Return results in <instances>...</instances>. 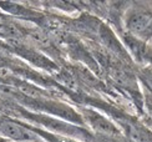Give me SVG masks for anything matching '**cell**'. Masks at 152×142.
Instances as JSON below:
<instances>
[{"instance_id":"cell-1","label":"cell","mask_w":152,"mask_h":142,"mask_svg":"<svg viewBox=\"0 0 152 142\" xmlns=\"http://www.w3.org/2000/svg\"><path fill=\"white\" fill-rule=\"evenodd\" d=\"M0 133L14 141L26 142L35 138V135L26 127L6 119H0Z\"/></svg>"},{"instance_id":"cell-2","label":"cell","mask_w":152,"mask_h":142,"mask_svg":"<svg viewBox=\"0 0 152 142\" xmlns=\"http://www.w3.org/2000/svg\"><path fill=\"white\" fill-rule=\"evenodd\" d=\"M127 28L132 34L143 35L152 29V14L150 12H135L127 20Z\"/></svg>"},{"instance_id":"cell-3","label":"cell","mask_w":152,"mask_h":142,"mask_svg":"<svg viewBox=\"0 0 152 142\" xmlns=\"http://www.w3.org/2000/svg\"><path fill=\"white\" fill-rule=\"evenodd\" d=\"M86 116L88 121H90V125L96 130L99 133H104V135H109V136H115L117 135V130L116 127L113 126L112 124H110L105 117L100 116L99 113H95L91 111H87Z\"/></svg>"},{"instance_id":"cell-4","label":"cell","mask_w":152,"mask_h":142,"mask_svg":"<svg viewBox=\"0 0 152 142\" xmlns=\"http://www.w3.org/2000/svg\"><path fill=\"white\" fill-rule=\"evenodd\" d=\"M30 35H31V37H33V40L35 42H37L39 45H41V46H46V45H49L48 35L41 33V31H33Z\"/></svg>"},{"instance_id":"cell-5","label":"cell","mask_w":152,"mask_h":142,"mask_svg":"<svg viewBox=\"0 0 152 142\" xmlns=\"http://www.w3.org/2000/svg\"><path fill=\"white\" fill-rule=\"evenodd\" d=\"M143 80L152 90V69H146L143 71Z\"/></svg>"},{"instance_id":"cell-6","label":"cell","mask_w":152,"mask_h":142,"mask_svg":"<svg viewBox=\"0 0 152 142\" xmlns=\"http://www.w3.org/2000/svg\"><path fill=\"white\" fill-rule=\"evenodd\" d=\"M55 142H74L69 138H64V137H55Z\"/></svg>"}]
</instances>
